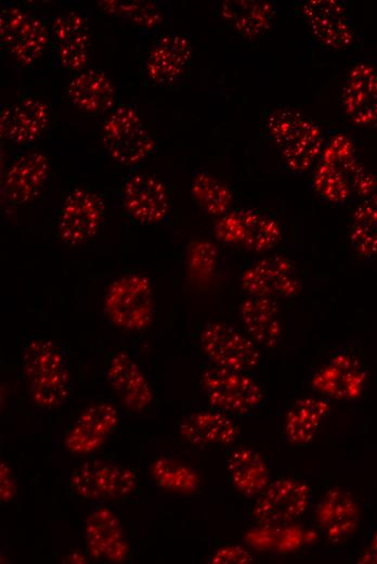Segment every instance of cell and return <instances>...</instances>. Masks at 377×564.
<instances>
[{
	"mask_svg": "<svg viewBox=\"0 0 377 564\" xmlns=\"http://www.w3.org/2000/svg\"><path fill=\"white\" fill-rule=\"evenodd\" d=\"M22 366L36 405L52 409L68 400L72 393L69 367L62 349L53 341L43 337L25 341Z\"/></svg>",
	"mask_w": 377,
	"mask_h": 564,
	"instance_id": "1",
	"label": "cell"
},
{
	"mask_svg": "<svg viewBox=\"0 0 377 564\" xmlns=\"http://www.w3.org/2000/svg\"><path fill=\"white\" fill-rule=\"evenodd\" d=\"M265 133L291 172L308 170L322 152L323 134L311 119L295 108L280 107L265 119Z\"/></svg>",
	"mask_w": 377,
	"mask_h": 564,
	"instance_id": "2",
	"label": "cell"
},
{
	"mask_svg": "<svg viewBox=\"0 0 377 564\" xmlns=\"http://www.w3.org/2000/svg\"><path fill=\"white\" fill-rule=\"evenodd\" d=\"M0 43L18 65L31 66L51 46L50 20L37 9L8 2L0 11Z\"/></svg>",
	"mask_w": 377,
	"mask_h": 564,
	"instance_id": "3",
	"label": "cell"
},
{
	"mask_svg": "<svg viewBox=\"0 0 377 564\" xmlns=\"http://www.w3.org/2000/svg\"><path fill=\"white\" fill-rule=\"evenodd\" d=\"M101 143L108 158L125 166L141 163L156 149L153 134L138 108L125 102H119L107 114L101 130Z\"/></svg>",
	"mask_w": 377,
	"mask_h": 564,
	"instance_id": "4",
	"label": "cell"
},
{
	"mask_svg": "<svg viewBox=\"0 0 377 564\" xmlns=\"http://www.w3.org/2000/svg\"><path fill=\"white\" fill-rule=\"evenodd\" d=\"M106 319L116 328L141 331L154 320V289L148 277L128 273L115 279L103 299Z\"/></svg>",
	"mask_w": 377,
	"mask_h": 564,
	"instance_id": "5",
	"label": "cell"
},
{
	"mask_svg": "<svg viewBox=\"0 0 377 564\" xmlns=\"http://www.w3.org/2000/svg\"><path fill=\"white\" fill-rule=\"evenodd\" d=\"M202 385L209 405L229 415H253L264 401L261 386L249 373L211 366L203 372Z\"/></svg>",
	"mask_w": 377,
	"mask_h": 564,
	"instance_id": "6",
	"label": "cell"
},
{
	"mask_svg": "<svg viewBox=\"0 0 377 564\" xmlns=\"http://www.w3.org/2000/svg\"><path fill=\"white\" fill-rule=\"evenodd\" d=\"M104 215L105 202L101 194L87 187H76L66 194L57 209V236L69 246L84 244L100 232Z\"/></svg>",
	"mask_w": 377,
	"mask_h": 564,
	"instance_id": "7",
	"label": "cell"
},
{
	"mask_svg": "<svg viewBox=\"0 0 377 564\" xmlns=\"http://www.w3.org/2000/svg\"><path fill=\"white\" fill-rule=\"evenodd\" d=\"M199 342L203 354L212 366L251 373L260 364L259 345L229 323L207 322L200 332Z\"/></svg>",
	"mask_w": 377,
	"mask_h": 564,
	"instance_id": "8",
	"label": "cell"
},
{
	"mask_svg": "<svg viewBox=\"0 0 377 564\" xmlns=\"http://www.w3.org/2000/svg\"><path fill=\"white\" fill-rule=\"evenodd\" d=\"M69 484L79 498L113 501L133 493L138 478L128 466L94 459L77 465L70 473Z\"/></svg>",
	"mask_w": 377,
	"mask_h": 564,
	"instance_id": "9",
	"label": "cell"
},
{
	"mask_svg": "<svg viewBox=\"0 0 377 564\" xmlns=\"http://www.w3.org/2000/svg\"><path fill=\"white\" fill-rule=\"evenodd\" d=\"M312 500L310 486L295 477H278L258 496L252 520L264 527L289 524L300 518Z\"/></svg>",
	"mask_w": 377,
	"mask_h": 564,
	"instance_id": "10",
	"label": "cell"
},
{
	"mask_svg": "<svg viewBox=\"0 0 377 564\" xmlns=\"http://www.w3.org/2000/svg\"><path fill=\"white\" fill-rule=\"evenodd\" d=\"M121 203L128 217L143 226L159 223L171 211L168 185L157 175L141 170H132L125 177Z\"/></svg>",
	"mask_w": 377,
	"mask_h": 564,
	"instance_id": "11",
	"label": "cell"
},
{
	"mask_svg": "<svg viewBox=\"0 0 377 564\" xmlns=\"http://www.w3.org/2000/svg\"><path fill=\"white\" fill-rule=\"evenodd\" d=\"M50 127L48 102L30 91L25 90L13 103L1 105L0 133L12 145L30 148L47 136Z\"/></svg>",
	"mask_w": 377,
	"mask_h": 564,
	"instance_id": "12",
	"label": "cell"
},
{
	"mask_svg": "<svg viewBox=\"0 0 377 564\" xmlns=\"http://www.w3.org/2000/svg\"><path fill=\"white\" fill-rule=\"evenodd\" d=\"M219 241L253 252H265L277 244L282 230L278 220L255 208H237L224 214L214 227Z\"/></svg>",
	"mask_w": 377,
	"mask_h": 564,
	"instance_id": "13",
	"label": "cell"
},
{
	"mask_svg": "<svg viewBox=\"0 0 377 564\" xmlns=\"http://www.w3.org/2000/svg\"><path fill=\"white\" fill-rule=\"evenodd\" d=\"M51 47L58 68L75 73L86 69L91 52V27L84 14L58 13L50 18Z\"/></svg>",
	"mask_w": 377,
	"mask_h": 564,
	"instance_id": "14",
	"label": "cell"
},
{
	"mask_svg": "<svg viewBox=\"0 0 377 564\" xmlns=\"http://www.w3.org/2000/svg\"><path fill=\"white\" fill-rule=\"evenodd\" d=\"M239 282L246 295L264 297H296L301 283L295 265L281 256L261 257L242 272Z\"/></svg>",
	"mask_w": 377,
	"mask_h": 564,
	"instance_id": "15",
	"label": "cell"
},
{
	"mask_svg": "<svg viewBox=\"0 0 377 564\" xmlns=\"http://www.w3.org/2000/svg\"><path fill=\"white\" fill-rule=\"evenodd\" d=\"M51 169L49 156L37 150L18 154L9 165L1 180V195L17 206L35 200L43 189Z\"/></svg>",
	"mask_w": 377,
	"mask_h": 564,
	"instance_id": "16",
	"label": "cell"
},
{
	"mask_svg": "<svg viewBox=\"0 0 377 564\" xmlns=\"http://www.w3.org/2000/svg\"><path fill=\"white\" fill-rule=\"evenodd\" d=\"M119 423V412L108 400L87 406L69 426L65 448L74 454H89L100 449Z\"/></svg>",
	"mask_w": 377,
	"mask_h": 564,
	"instance_id": "17",
	"label": "cell"
},
{
	"mask_svg": "<svg viewBox=\"0 0 377 564\" xmlns=\"http://www.w3.org/2000/svg\"><path fill=\"white\" fill-rule=\"evenodd\" d=\"M86 547L91 557L109 563H123L129 542L119 516L108 507L99 504L84 521Z\"/></svg>",
	"mask_w": 377,
	"mask_h": 564,
	"instance_id": "18",
	"label": "cell"
},
{
	"mask_svg": "<svg viewBox=\"0 0 377 564\" xmlns=\"http://www.w3.org/2000/svg\"><path fill=\"white\" fill-rule=\"evenodd\" d=\"M192 59V46L186 37L161 35L150 48L144 70L154 86L172 87L187 74Z\"/></svg>",
	"mask_w": 377,
	"mask_h": 564,
	"instance_id": "19",
	"label": "cell"
},
{
	"mask_svg": "<svg viewBox=\"0 0 377 564\" xmlns=\"http://www.w3.org/2000/svg\"><path fill=\"white\" fill-rule=\"evenodd\" d=\"M66 95L76 111L91 118L107 115L119 103L112 79L98 68L75 73L67 82Z\"/></svg>",
	"mask_w": 377,
	"mask_h": 564,
	"instance_id": "20",
	"label": "cell"
},
{
	"mask_svg": "<svg viewBox=\"0 0 377 564\" xmlns=\"http://www.w3.org/2000/svg\"><path fill=\"white\" fill-rule=\"evenodd\" d=\"M106 381L130 410L142 411L154 401L153 388L136 361L127 352H115L107 364Z\"/></svg>",
	"mask_w": 377,
	"mask_h": 564,
	"instance_id": "21",
	"label": "cell"
},
{
	"mask_svg": "<svg viewBox=\"0 0 377 564\" xmlns=\"http://www.w3.org/2000/svg\"><path fill=\"white\" fill-rule=\"evenodd\" d=\"M179 434L197 447L231 446L240 434L239 426L220 410H199L185 414L179 422Z\"/></svg>",
	"mask_w": 377,
	"mask_h": 564,
	"instance_id": "22",
	"label": "cell"
},
{
	"mask_svg": "<svg viewBox=\"0 0 377 564\" xmlns=\"http://www.w3.org/2000/svg\"><path fill=\"white\" fill-rule=\"evenodd\" d=\"M303 15L317 40L330 49H341L351 40V29L343 7L332 0H309Z\"/></svg>",
	"mask_w": 377,
	"mask_h": 564,
	"instance_id": "23",
	"label": "cell"
},
{
	"mask_svg": "<svg viewBox=\"0 0 377 564\" xmlns=\"http://www.w3.org/2000/svg\"><path fill=\"white\" fill-rule=\"evenodd\" d=\"M238 313L247 335L257 345L270 349L277 347L282 328L274 298L246 295L239 304Z\"/></svg>",
	"mask_w": 377,
	"mask_h": 564,
	"instance_id": "24",
	"label": "cell"
},
{
	"mask_svg": "<svg viewBox=\"0 0 377 564\" xmlns=\"http://www.w3.org/2000/svg\"><path fill=\"white\" fill-rule=\"evenodd\" d=\"M365 372L352 356L338 354L314 376L317 390L336 399H355L365 385Z\"/></svg>",
	"mask_w": 377,
	"mask_h": 564,
	"instance_id": "25",
	"label": "cell"
},
{
	"mask_svg": "<svg viewBox=\"0 0 377 564\" xmlns=\"http://www.w3.org/2000/svg\"><path fill=\"white\" fill-rule=\"evenodd\" d=\"M226 470L230 484L245 497L259 496L270 482L266 462L257 450L247 446L230 451Z\"/></svg>",
	"mask_w": 377,
	"mask_h": 564,
	"instance_id": "26",
	"label": "cell"
},
{
	"mask_svg": "<svg viewBox=\"0 0 377 564\" xmlns=\"http://www.w3.org/2000/svg\"><path fill=\"white\" fill-rule=\"evenodd\" d=\"M355 68L350 73L343 89V104L354 120L377 119V75L372 68Z\"/></svg>",
	"mask_w": 377,
	"mask_h": 564,
	"instance_id": "27",
	"label": "cell"
},
{
	"mask_svg": "<svg viewBox=\"0 0 377 564\" xmlns=\"http://www.w3.org/2000/svg\"><path fill=\"white\" fill-rule=\"evenodd\" d=\"M220 14L236 33L252 39L269 30L274 8L263 1H224Z\"/></svg>",
	"mask_w": 377,
	"mask_h": 564,
	"instance_id": "28",
	"label": "cell"
},
{
	"mask_svg": "<svg viewBox=\"0 0 377 564\" xmlns=\"http://www.w3.org/2000/svg\"><path fill=\"white\" fill-rule=\"evenodd\" d=\"M329 403L321 398H301L287 411L284 421L286 439L294 445L310 443L328 414Z\"/></svg>",
	"mask_w": 377,
	"mask_h": 564,
	"instance_id": "29",
	"label": "cell"
},
{
	"mask_svg": "<svg viewBox=\"0 0 377 564\" xmlns=\"http://www.w3.org/2000/svg\"><path fill=\"white\" fill-rule=\"evenodd\" d=\"M360 520L359 504L348 493L332 490L322 504V526L329 539L338 542L349 537Z\"/></svg>",
	"mask_w": 377,
	"mask_h": 564,
	"instance_id": "30",
	"label": "cell"
},
{
	"mask_svg": "<svg viewBox=\"0 0 377 564\" xmlns=\"http://www.w3.org/2000/svg\"><path fill=\"white\" fill-rule=\"evenodd\" d=\"M151 475L159 488L177 493H193L200 485L199 476L194 469L165 456L153 461Z\"/></svg>",
	"mask_w": 377,
	"mask_h": 564,
	"instance_id": "31",
	"label": "cell"
},
{
	"mask_svg": "<svg viewBox=\"0 0 377 564\" xmlns=\"http://www.w3.org/2000/svg\"><path fill=\"white\" fill-rule=\"evenodd\" d=\"M353 249L362 256L377 253V193L355 210L350 228Z\"/></svg>",
	"mask_w": 377,
	"mask_h": 564,
	"instance_id": "32",
	"label": "cell"
},
{
	"mask_svg": "<svg viewBox=\"0 0 377 564\" xmlns=\"http://www.w3.org/2000/svg\"><path fill=\"white\" fill-rule=\"evenodd\" d=\"M191 191L198 205L211 216L224 215L232 203V193L222 181L207 172H197Z\"/></svg>",
	"mask_w": 377,
	"mask_h": 564,
	"instance_id": "33",
	"label": "cell"
},
{
	"mask_svg": "<svg viewBox=\"0 0 377 564\" xmlns=\"http://www.w3.org/2000/svg\"><path fill=\"white\" fill-rule=\"evenodd\" d=\"M322 161L313 177V188L328 202H346L350 197L349 177L337 165Z\"/></svg>",
	"mask_w": 377,
	"mask_h": 564,
	"instance_id": "34",
	"label": "cell"
},
{
	"mask_svg": "<svg viewBox=\"0 0 377 564\" xmlns=\"http://www.w3.org/2000/svg\"><path fill=\"white\" fill-rule=\"evenodd\" d=\"M100 7L106 14L142 28H153L160 21L157 7L148 1H101Z\"/></svg>",
	"mask_w": 377,
	"mask_h": 564,
	"instance_id": "35",
	"label": "cell"
},
{
	"mask_svg": "<svg viewBox=\"0 0 377 564\" xmlns=\"http://www.w3.org/2000/svg\"><path fill=\"white\" fill-rule=\"evenodd\" d=\"M217 252L212 244L197 242L188 252V267L197 278H207L216 267Z\"/></svg>",
	"mask_w": 377,
	"mask_h": 564,
	"instance_id": "36",
	"label": "cell"
},
{
	"mask_svg": "<svg viewBox=\"0 0 377 564\" xmlns=\"http://www.w3.org/2000/svg\"><path fill=\"white\" fill-rule=\"evenodd\" d=\"M251 560V555L237 546L222 547L210 557L211 563H250Z\"/></svg>",
	"mask_w": 377,
	"mask_h": 564,
	"instance_id": "37",
	"label": "cell"
},
{
	"mask_svg": "<svg viewBox=\"0 0 377 564\" xmlns=\"http://www.w3.org/2000/svg\"><path fill=\"white\" fill-rule=\"evenodd\" d=\"M17 492L14 472L11 466L1 461L0 463V499L2 503H9L14 500Z\"/></svg>",
	"mask_w": 377,
	"mask_h": 564,
	"instance_id": "38",
	"label": "cell"
},
{
	"mask_svg": "<svg viewBox=\"0 0 377 564\" xmlns=\"http://www.w3.org/2000/svg\"><path fill=\"white\" fill-rule=\"evenodd\" d=\"M363 563H377V533L373 536L372 541L362 557Z\"/></svg>",
	"mask_w": 377,
	"mask_h": 564,
	"instance_id": "39",
	"label": "cell"
}]
</instances>
